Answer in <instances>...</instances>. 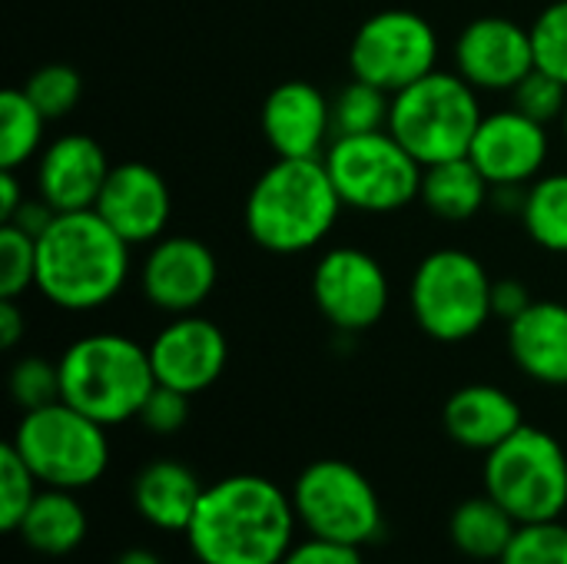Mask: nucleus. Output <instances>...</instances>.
<instances>
[{
    "label": "nucleus",
    "mask_w": 567,
    "mask_h": 564,
    "mask_svg": "<svg viewBox=\"0 0 567 564\" xmlns=\"http://www.w3.org/2000/svg\"><path fill=\"white\" fill-rule=\"evenodd\" d=\"M296 522L292 495L243 472L203 489L186 542L203 564H279L296 545Z\"/></svg>",
    "instance_id": "obj_1"
},
{
    "label": "nucleus",
    "mask_w": 567,
    "mask_h": 564,
    "mask_svg": "<svg viewBox=\"0 0 567 564\" xmlns=\"http://www.w3.org/2000/svg\"><path fill=\"white\" fill-rule=\"evenodd\" d=\"M130 243L96 213H56L37 236V293L66 312H93L130 279Z\"/></svg>",
    "instance_id": "obj_2"
},
{
    "label": "nucleus",
    "mask_w": 567,
    "mask_h": 564,
    "mask_svg": "<svg viewBox=\"0 0 567 564\" xmlns=\"http://www.w3.org/2000/svg\"><path fill=\"white\" fill-rule=\"evenodd\" d=\"M342 206L346 203L322 156H276L246 196V233L266 253L299 256L316 249L336 229Z\"/></svg>",
    "instance_id": "obj_3"
},
{
    "label": "nucleus",
    "mask_w": 567,
    "mask_h": 564,
    "mask_svg": "<svg viewBox=\"0 0 567 564\" xmlns=\"http://www.w3.org/2000/svg\"><path fill=\"white\" fill-rule=\"evenodd\" d=\"M56 366L60 399L106 429L136 419L156 386L150 349L120 332L73 339Z\"/></svg>",
    "instance_id": "obj_4"
},
{
    "label": "nucleus",
    "mask_w": 567,
    "mask_h": 564,
    "mask_svg": "<svg viewBox=\"0 0 567 564\" xmlns=\"http://www.w3.org/2000/svg\"><path fill=\"white\" fill-rule=\"evenodd\" d=\"M482 116L478 90L462 73L432 70L405 90L392 93L389 133L422 166H432L468 156Z\"/></svg>",
    "instance_id": "obj_5"
},
{
    "label": "nucleus",
    "mask_w": 567,
    "mask_h": 564,
    "mask_svg": "<svg viewBox=\"0 0 567 564\" xmlns=\"http://www.w3.org/2000/svg\"><path fill=\"white\" fill-rule=\"evenodd\" d=\"M492 286L495 279L478 256L465 249H435L412 273V319L435 342H465L495 316Z\"/></svg>",
    "instance_id": "obj_6"
},
{
    "label": "nucleus",
    "mask_w": 567,
    "mask_h": 564,
    "mask_svg": "<svg viewBox=\"0 0 567 564\" xmlns=\"http://www.w3.org/2000/svg\"><path fill=\"white\" fill-rule=\"evenodd\" d=\"M10 445L47 489H90L110 465L106 425L93 422L63 399L23 412Z\"/></svg>",
    "instance_id": "obj_7"
},
{
    "label": "nucleus",
    "mask_w": 567,
    "mask_h": 564,
    "mask_svg": "<svg viewBox=\"0 0 567 564\" xmlns=\"http://www.w3.org/2000/svg\"><path fill=\"white\" fill-rule=\"evenodd\" d=\"M485 492L518 522H555L567 509V455L561 442L522 425L485 455Z\"/></svg>",
    "instance_id": "obj_8"
},
{
    "label": "nucleus",
    "mask_w": 567,
    "mask_h": 564,
    "mask_svg": "<svg viewBox=\"0 0 567 564\" xmlns=\"http://www.w3.org/2000/svg\"><path fill=\"white\" fill-rule=\"evenodd\" d=\"M322 160L349 209L399 213L422 193L425 166L389 130L336 136Z\"/></svg>",
    "instance_id": "obj_9"
},
{
    "label": "nucleus",
    "mask_w": 567,
    "mask_h": 564,
    "mask_svg": "<svg viewBox=\"0 0 567 564\" xmlns=\"http://www.w3.org/2000/svg\"><path fill=\"white\" fill-rule=\"evenodd\" d=\"M292 509L312 539L365 548L382 535V502L375 485L342 459L306 465L292 485Z\"/></svg>",
    "instance_id": "obj_10"
},
{
    "label": "nucleus",
    "mask_w": 567,
    "mask_h": 564,
    "mask_svg": "<svg viewBox=\"0 0 567 564\" xmlns=\"http://www.w3.org/2000/svg\"><path fill=\"white\" fill-rule=\"evenodd\" d=\"M439 33L422 13L389 7L362 20L355 30L349 43V70L355 80L399 93L439 70Z\"/></svg>",
    "instance_id": "obj_11"
},
{
    "label": "nucleus",
    "mask_w": 567,
    "mask_h": 564,
    "mask_svg": "<svg viewBox=\"0 0 567 564\" xmlns=\"http://www.w3.org/2000/svg\"><path fill=\"white\" fill-rule=\"evenodd\" d=\"M392 299L385 266L359 246H332L312 269V302L339 332H365L382 322Z\"/></svg>",
    "instance_id": "obj_12"
},
{
    "label": "nucleus",
    "mask_w": 567,
    "mask_h": 564,
    "mask_svg": "<svg viewBox=\"0 0 567 564\" xmlns=\"http://www.w3.org/2000/svg\"><path fill=\"white\" fill-rule=\"evenodd\" d=\"M216 253L196 236H159L140 266L143 299L166 316L196 312L216 289Z\"/></svg>",
    "instance_id": "obj_13"
},
{
    "label": "nucleus",
    "mask_w": 567,
    "mask_h": 564,
    "mask_svg": "<svg viewBox=\"0 0 567 564\" xmlns=\"http://www.w3.org/2000/svg\"><path fill=\"white\" fill-rule=\"evenodd\" d=\"M551 153L548 126L522 110H495L482 116L468 160L482 170L492 189L528 186L542 176Z\"/></svg>",
    "instance_id": "obj_14"
},
{
    "label": "nucleus",
    "mask_w": 567,
    "mask_h": 564,
    "mask_svg": "<svg viewBox=\"0 0 567 564\" xmlns=\"http://www.w3.org/2000/svg\"><path fill=\"white\" fill-rule=\"evenodd\" d=\"M532 70V27L508 17H478L455 40V73L478 93H512Z\"/></svg>",
    "instance_id": "obj_15"
},
{
    "label": "nucleus",
    "mask_w": 567,
    "mask_h": 564,
    "mask_svg": "<svg viewBox=\"0 0 567 564\" xmlns=\"http://www.w3.org/2000/svg\"><path fill=\"white\" fill-rule=\"evenodd\" d=\"M146 349L156 382L186 396H199L216 386L229 362V342L223 329L196 312L173 316V322H166Z\"/></svg>",
    "instance_id": "obj_16"
},
{
    "label": "nucleus",
    "mask_w": 567,
    "mask_h": 564,
    "mask_svg": "<svg viewBox=\"0 0 567 564\" xmlns=\"http://www.w3.org/2000/svg\"><path fill=\"white\" fill-rule=\"evenodd\" d=\"M130 246H146L166 236L173 216V193L163 173L150 163H116L93 206Z\"/></svg>",
    "instance_id": "obj_17"
},
{
    "label": "nucleus",
    "mask_w": 567,
    "mask_h": 564,
    "mask_svg": "<svg viewBox=\"0 0 567 564\" xmlns=\"http://www.w3.org/2000/svg\"><path fill=\"white\" fill-rule=\"evenodd\" d=\"M262 136L282 160L322 156L332 143V100L309 80H286L262 100Z\"/></svg>",
    "instance_id": "obj_18"
},
{
    "label": "nucleus",
    "mask_w": 567,
    "mask_h": 564,
    "mask_svg": "<svg viewBox=\"0 0 567 564\" xmlns=\"http://www.w3.org/2000/svg\"><path fill=\"white\" fill-rule=\"evenodd\" d=\"M106 150L86 133L56 136L40 150L37 160V196H43L56 213L93 209L100 189L110 176Z\"/></svg>",
    "instance_id": "obj_19"
},
{
    "label": "nucleus",
    "mask_w": 567,
    "mask_h": 564,
    "mask_svg": "<svg viewBox=\"0 0 567 564\" xmlns=\"http://www.w3.org/2000/svg\"><path fill=\"white\" fill-rule=\"evenodd\" d=\"M442 425L449 439L458 442L462 449L488 455L508 435H515L525 425V419H522V406L515 402V396H508L498 386L475 382L449 396L442 409Z\"/></svg>",
    "instance_id": "obj_20"
},
{
    "label": "nucleus",
    "mask_w": 567,
    "mask_h": 564,
    "mask_svg": "<svg viewBox=\"0 0 567 564\" xmlns=\"http://www.w3.org/2000/svg\"><path fill=\"white\" fill-rule=\"evenodd\" d=\"M508 352L515 366L542 382L567 386V306L555 299H535L518 319L508 322Z\"/></svg>",
    "instance_id": "obj_21"
},
{
    "label": "nucleus",
    "mask_w": 567,
    "mask_h": 564,
    "mask_svg": "<svg viewBox=\"0 0 567 564\" xmlns=\"http://www.w3.org/2000/svg\"><path fill=\"white\" fill-rule=\"evenodd\" d=\"M203 482L196 472L176 459H153L133 479V509L136 515L166 535H186L196 505L203 499Z\"/></svg>",
    "instance_id": "obj_22"
},
{
    "label": "nucleus",
    "mask_w": 567,
    "mask_h": 564,
    "mask_svg": "<svg viewBox=\"0 0 567 564\" xmlns=\"http://www.w3.org/2000/svg\"><path fill=\"white\" fill-rule=\"evenodd\" d=\"M86 529H90L86 509L80 505L76 492L43 485L33 505L27 509L17 535L30 552L47 555V558H63L83 545Z\"/></svg>",
    "instance_id": "obj_23"
},
{
    "label": "nucleus",
    "mask_w": 567,
    "mask_h": 564,
    "mask_svg": "<svg viewBox=\"0 0 567 564\" xmlns=\"http://www.w3.org/2000/svg\"><path fill=\"white\" fill-rule=\"evenodd\" d=\"M422 206L442 223H468L492 199V183L468 156L432 163L422 173Z\"/></svg>",
    "instance_id": "obj_24"
},
{
    "label": "nucleus",
    "mask_w": 567,
    "mask_h": 564,
    "mask_svg": "<svg viewBox=\"0 0 567 564\" xmlns=\"http://www.w3.org/2000/svg\"><path fill=\"white\" fill-rule=\"evenodd\" d=\"M515 532H518V522L488 492L462 502L449 522V535L455 548L475 562H498L505 548L512 545Z\"/></svg>",
    "instance_id": "obj_25"
},
{
    "label": "nucleus",
    "mask_w": 567,
    "mask_h": 564,
    "mask_svg": "<svg viewBox=\"0 0 567 564\" xmlns=\"http://www.w3.org/2000/svg\"><path fill=\"white\" fill-rule=\"evenodd\" d=\"M518 216L535 246L567 256V170L542 173L535 183H528Z\"/></svg>",
    "instance_id": "obj_26"
},
{
    "label": "nucleus",
    "mask_w": 567,
    "mask_h": 564,
    "mask_svg": "<svg viewBox=\"0 0 567 564\" xmlns=\"http://www.w3.org/2000/svg\"><path fill=\"white\" fill-rule=\"evenodd\" d=\"M50 120L37 110L23 86H10L0 96V170H20L43 146V126Z\"/></svg>",
    "instance_id": "obj_27"
},
{
    "label": "nucleus",
    "mask_w": 567,
    "mask_h": 564,
    "mask_svg": "<svg viewBox=\"0 0 567 564\" xmlns=\"http://www.w3.org/2000/svg\"><path fill=\"white\" fill-rule=\"evenodd\" d=\"M389 116H392V93H385L375 83L352 76V83H346L332 96V133L336 136H362V133L389 130Z\"/></svg>",
    "instance_id": "obj_28"
},
{
    "label": "nucleus",
    "mask_w": 567,
    "mask_h": 564,
    "mask_svg": "<svg viewBox=\"0 0 567 564\" xmlns=\"http://www.w3.org/2000/svg\"><path fill=\"white\" fill-rule=\"evenodd\" d=\"M27 96L37 103V110L47 120H60L66 116L80 96H83V76L70 66V63H43L40 70H33L23 83Z\"/></svg>",
    "instance_id": "obj_29"
},
{
    "label": "nucleus",
    "mask_w": 567,
    "mask_h": 564,
    "mask_svg": "<svg viewBox=\"0 0 567 564\" xmlns=\"http://www.w3.org/2000/svg\"><path fill=\"white\" fill-rule=\"evenodd\" d=\"M37 495H40V479L20 459V452L10 442H3L0 449V529L17 532Z\"/></svg>",
    "instance_id": "obj_30"
},
{
    "label": "nucleus",
    "mask_w": 567,
    "mask_h": 564,
    "mask_svg": "<svg viewBox=\"0 0 567 564\" xmlns=\"http://www.w3.org/2000/svg\"><path fill=\"white\" fill-rule=\"evenodd\" d=\"M37 289V239L13 223L0 229V299H20Z\"/></svg>",
    "instance_id": "obj_31"
},
{
    "label": "nucleus",
    "mask_w": 567,
    "mask_h": 564,
    "mask_svg": "<svg viewBox=\"0 0 567 564\" xmlns=\"http://www.w3.org/2000/svg\"><path fill=\"white\" fill-rule=\"evenodd\" d=\"M498 564H567V525L558 519L518 525Z\"/></svg>",
    "instance_id": "obj_32"
},
{
    "label": "nucleus",
    "mask_w": 567,
    "mask_h": 564,
    "mask_svg": "<svg viewBox=\"0 0 567 564\" xmlns=\"http://www.w3.org/2000/svg\"><path fill=\"white\" fill-rule=\"evenodd\" d=\"M10 399L20 412L43 409L60 399V366L43 356H23L10 369Z\"/></svg>",
    "instance_id": "obj_33"
},
{
    "label": "nucleus",
    "mask_w": 567,
    "mask_h": 564,
    "mask_svg": "<svg viewBox=\"0 0 567 564\" xmlns=\"http://www.w3.org/2000/svg\"><path fill=\"white\" fill-rule=\"evenodd\" d=\"M535 66L567 83V0L548 3L532 23Z\"/></svg>",
    "instance_id": "obj_34"
},
{
    "label": "nucleus",
    "mask_w": 567,
    "mask_h": 564,
    "mask_svg": "<svg viewBox=\"0 0 567 564\" xmlns=\"http://www.w3.org/2000/svg\"><path fill=\"white\" fill-rule=\"evenodd\" d=\"M512 106L528 113L538 123H561L567 110V83H561L558 76H551L548 70L535 66L515 90H512Z\"/></svg>",
    "instance_id": "obj_35"
},
{
    "label": "nucleus",
    "mask_w": 567,
    "mask_h": 564,
    "mask_svg": "<svg viewBox=\"0 0 567 564\" xmlns=\"http://www.w3.org/2000/svg\"><path fill=\"white\" fill-rule=\"evenodd\" d=\"M189 399L186 392L179 389H169V386H153V392L146 396L143 409H140V425L153 435H173L186 425L189 419Z\"/></svg>",
    "instance_id": "obj_36"
},
{
    "label": "nucleus",
    "mask_w": 567,
    "mask_h": 564,
    "mask_svg": "<svg viewBox=\"0 0 567 564\" xmlns=\"http://www.w3.org/2000/svg\"><path fill=\"white\" fill-rule=\"evenodd\" d=\"M279 564H365L362 548L352 545H339V542H326V539H312L299 542L289 548V555Z\"/></svg>",
    "instance_id": "obj_37"
},
{
    "label": "nucleus",
    "mask_w": 567,
    "mask_h": 564,
    "mask_svg": "<svg viewBox=\"0 0 567 564\" xmlns=\"http://www.w3.org/2000/svg\"><path fill=\"white\" fill-rule=\"evenodd\" d=\"M532 289L522 279H495L492 286V312L505 322L518 319L532 306Z\"/></svg>",
    "instance_id": "obj_38"
},
{
    "label": "nucleus",
    "mask_w": 567,
    "mask_h": 564,
    "mask_svg": "<svg viewBox=\"0 0 567 564\" xmlns=\"http://www.w3.org/2000/svg\"><path fill=\"white\" fill-rule=\"evenodd\" d=\"M53 216H56V209H53V206H50L43 196H33V199L27 196V199L20 203V209H17V213L7 219V223H13L17 229L30 233V236L37 239V236H40V233H43V229L53 223Z\"/></svg>",
    "instance_id": "obj_39"
},
{
    "label": "nucleus",
    "mask_w": 567,
    "mask_h": 564,
    "mask_svg": "<svg viewBox=\"0 0 567 564\" xmlns=\"http://www.w3.org/2000/svg\"><path fill=\"white\" fill-rule=\"evenodd\" d=\"M27 336V316L20 312L17 299H0V342L3 349H17Z\"/></svg>",
    "instance_id": "obj_40"
},
{
    "label": "nucleus",
    "mask_w": 567,
    "mask_h": 564,
    "mask_svg": "<svg viewBox=\"0 0 567 564\" xmlns=\"http://www.w3.org/2000/svg\"><path fill=\"white\" fill-rule=\"evenodd\" d=\"M23 199H27V193L17 180V170H0V219L7 223L20 209Z\"/></svg>",
    "instance_id": "obj_41"
},
{
    "label": "nucleus",
    "mask_w": 567,
    "mask_h": 564,
    "mask_svg": "<svg viewBox=\"0 0 567 564\" xmlns=\"http://www.w3.org/2000/svg\"><path fill=\"white\" fill-rule=\"evenodd\" d=\"M113 564H163V558L150 548H126Z\"/></svg>",
    "instance_id": "obj_42"
},
{
    "label": "nucleus",
    "mask_w": 567,
    "mask_h": 564,
    "mask_svg": "<svg viewBox=\"0 0 567 564\" xmlns=\"http://www.w3.org/2000/svg\"><path fill=\"white\" fill-rule=\"evenodd\" d=\"M561 133H565V143H567V110H565V116H561Z\"/></svg>",
    "instance_id": "obj_43"
},
{
    "label": "nucleus",
    "mask_w": 567,
    "mask_h": 564,
    "mask_svg": "<svg viewBox=\"0 0 567 564\" xmlns=\"http://www.w3.org/2000/svg\"><path fill=\"white\" fill-rule=\"evenodd\" d=\"M193 564H203V562H196V558H193Z\"/></svg>",
    "instance_id": "obj_44"
}]
</instances>
